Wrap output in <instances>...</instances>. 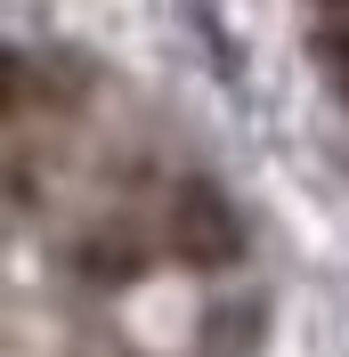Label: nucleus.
<instances>
[{
	"label": "nucleus",
	"mask_w": 349,
	"mask_h": 357,
	"mask_svg": "<svg viewBox=\"0 0 349 357\" xmlns=\"http://www.w3.org/2000/svg\"><path fill=\"white\" fill-rule=\"evenodd\" d=\"M163 244H171L179 268H236L244 260V227H236V203L219 195L211 178H179L171 203H163Z\"/></svg>",
	"instance_id": "f257e3e1"
},
{
	"label": "nucleus",
	"mask_w": 349,
	"mask_h": 357,
	"mask_svg": "<svg viewBox=\"0 0 349 357\" xmlns=\"http://www.w3.org/2000/svg\"><path fill=\"white\" fill-rule=\"evenodd\" d=\"M260 333H268V301L211 309L203 317V357H260Z\"/></svg>",
	"instance_id": "f03ea898"
},
{
	"label": "nucleus",
	"mask_w": 349,
	"mask_h": 357,
	"mask_svg": "<svg viewBox=\"0 0 349 357\" xmlns=\"http://www.w3.org/2000/svg\"><path fill=\"white\" fill-rule=\"evenodd\" d=\"M82 276H89V284H131L138 252L131 244H82Z\"/></svg>",
	"instance_id": "7ed1b4c3"
},
{
	"label": "nucleus",
	"mask_w": 349,
	"mask_h": 357,
	"mask_svg": "<svg viewBox=\"0 0 349 357\" xmlns=\"http://www.w3.org/2000/svg\"><path fill=\"white\" fill-rule=\"evenodd\" d=\"M325 66H333V82H341V98H349V24L325 33Z\"/></svg>",
	"instance_id": "20e7f679"
},
{
	"label": "nucleus",
	"mask_w": 349,
	"mask_h": 357,
	"mask_svg": "<svg viewBox=\"0 0 349 357\" xmlns=\"http://www.w3.org/2000/svg\"><path fill=\"white\" fill-rule=\"evenodd\" d=\"M325 8H349V0H325Z\"/></svg>",
	"instance_id": "39448f33"
}]
</instances>
